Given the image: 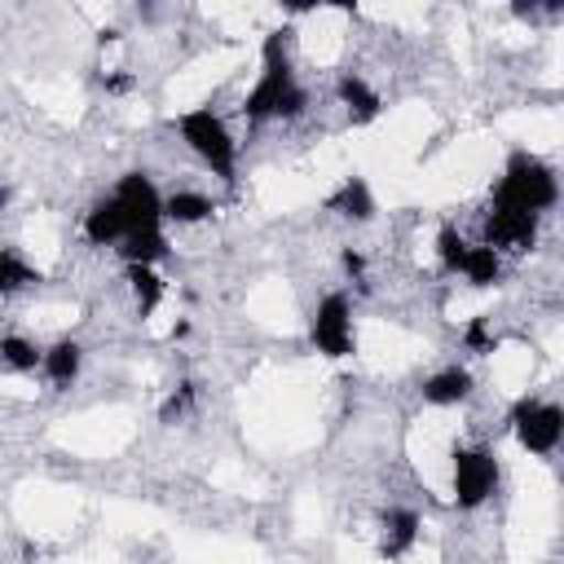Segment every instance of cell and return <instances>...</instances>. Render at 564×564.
<instances>
[{
	"label": "cell",
	"mask_w": 564,
	"mask_h": 564,
	"mask_svg": "<svg viewBox=\"0 0 564 564\" xmlns=\"http://www.w3.org/2000/svg\"><path fill=\"white\" fill-rule=\"evenodd\" d=\"M467 247H471V242H467L454 225H441V234H436V260H441V269H445V273H463Z\"/></svg>",
	"instance_id": "cell-21"
},
{
	"label": "cell",
	"mask_w": 564,
	"mask_h": 564,
	"mask_svg": "<svg viewBox=\"0 0 564 564\" xmlns=\"http://www.w3.org/2000/svg\"><path fill=\"white\" fill-rule=\"evenodd\" d=\"M176 132H181V141L225 181V185H234V167H238V145H234V137H229V128H225V119L212 110V106H198V110H185L181 119H176Z\"/></svg>",
	"instance_id": "cell-3"
},
{
	"label": "cell",
	"mask_w": 564,
	"mask_h": 564,
	"mask_svg": "<svg viewBox=\"0 0 564 564\" xmlns=\"http://www.w3.org/2000/svg\"><path fill=\"white\" fill-rule=\"evenodd\" d=\"M471 388H476L471 370H463V366H445V370H436V375L423 383V401H427V405H458V401L471 397Z\"/></svg>",
	"instance_id": "cell-11"
},
{
	"label": "cell",
	"mask_w": 564,
	"mask_h": 564,
	"mask_svg": "<svg viewBox=\"0 0 564 564\" xmlns=\"http://www.w3.org/2000/svg\"><path fill=\"white\" fill-rule=\"evenodd\" d=\"M326 207H330L335 216H344V220H370V216H375V194H370V185H366L361 176H348V181L326 198Z\"/></svg>",
	"instance_id": "cell-13"
},
{
	"label": "cell",
	"mask_w": 564,
	"mask_h": 564,
	"mask_svg": "<svg viewBox=\"0 0 564 564\" xmlns=\"http://www.w3.org/2000/svg\"><path fill=\"white\" fill-rule=\"evenodd\" d=\"M308 339L317 352L326 357H352L357 348V335H352V308H348V295L344 291H330L313 317H308Z\"/></svg>",
	"instance_id": "cell-6"
},
{
	"label": "cell",
	"mask_w": 564,
	"mask_h": 564,
	"mask_svg": "<svg viewBox=\"0 0 564 564\" xmlns=\"http://www.w3.org/2000/svg\"><path fill=\"white\" fill-rule=\"evenodd\" d=\"M0 361L9 366V370H35L40 361H44V348H35L31 339H22V335H4L0 339Z\"/></svg>",
	"instance_id": "cell-20"
},
{
	"label": "cell",
	"mask_w": 564,
	"mask_h": 564,
	"mask_svg": "<svg viewBox=\"0 0 564 564\" xmlns=\"http://www.w3.org/2000/svg\"><path fill=\"white\" fill-rule=\"evenodd\" d=\"M463 278H467L471 286H494V282L502 278V256H498L494 247H485V242L467 247V260H463Z\"/></svg>",
	"instance_id": "cell-18"
},
{
	"label": "cell",
	"mask_w": 564,
	"mask_h": 564,
	"mask_svg": "<svg viewBox=\"0 0 564 564\" xmlns=\"http://www.w3.org/2000/svg\"><path fill=\"white\" fill-rule=\"evenodd\" d=\"M480 234H485V247L494 251H529L538 242V216L516 207H489Z\"/></svg>",
	"instance_id": "cell-8"
},
{
	"label": "cell",
	"mask_w": 564,
	"mask_h": 564,
	"mask_svg": "<svg viewBox=\"0 0 564 564\" xmlns=\"http://www.w3.org/2000/svg\"><path fill=\"white\" fill-rule=\"evenodd\" d=\"M31 282H40V273H35L13 247L0 242V295H13V291H22V286H31Z\"/></svg>",
	"instance_id": "cell-19"
},
{
	"label": "cell",
	"mask_w": 564,
	"mask_h": 564,
	"mask_svg": "<svg viewBox=\"0 0 564 564\" xmlns=\"http://www.w3.org/2000/svg\"><path fill=\"white\" fill-rule=\"evenodd\" d=\"M463 339H467V348H476V352H489V348H494V344H489V330H485V322H480V317L467 326V335H463Z\"/></svg>",
	"instance_id": "cell-23"
},
{
	"label": "cell",
	"mask_w": 564,
	"mask_h": 564,
	"mask_svg": "<svg viewBox=\"0 0 564 564\" xmlns=\"http://www.w3.org/2000/svg\"><path fill=\"white\" fill-rule=\"evenodd\" d=\"M335 97L348 106V119H352V123H370V119L379 115V106H383L379 93H375L361 75H352V70H344V75L335 79Z\"/></svg>",
	"instance_id": "cell-10"
},
{
	"label": "cell",
	"mask_w": 564,
	"mask_h": 564,
	"mask_svg": "<svg viewBox=\"0 0 564 564\" xmlns=\"http://www.w3.org/2000/svg\"><path fill=\"white\" fill-rule=\"evenodd\" d=\"M189 401H194V388H189V383H185V388H181V392H172V397H167V401H163V410H159V419H163V423H172V419H176V414H181V410H185V405H189Z\"/></svg>",
	"instance_id": "cell-22"
},
{
	"label": "cell",
	"mask_w": 564,
	"mask_h": 564,
	"mask_svg": "<svg viewBox=\"0 0 564 564\" xmlns=\"http://www.w3.org/2000/svg\"><path fill=\"white\" fill-rule=\"evenodd\" d=\"M507 419H511L516 441H520L529 454H555V445H560V436H564V410H560L555 401L520 397Z\"/></svg>",
	"instance_id": "cell-4"
},
{
	"label": "cell",
	"mask_w": 564,
	"mask_h": 564,
	"mask_svg": "<svg viewBox=\"0 0 564 564\" xmlns=\"http://www.w3.org/2000/svg\"><path fill=\"white\" fill-rule=\"evenodd\" d=\"M9 207V185H0V212Z\"/></svg>",
	"instance_id": "cell-26"
},
{
	"label": "cell",
	"mask_w": 564,
	"mask_h": 564,
	"mask_svg": "<svg viewBox=\"0 0 564 564\" xmlns=\"http://www.w3.org/2000/svg\"><path fill=\"white\" fill-rule=\"evenodd\" d=\"M128 234H132V220L123 216V207L115 203V194H110V198H97V203L88 207V216H84V238H88L93 247H119Z\"/></svg>",
	"instance_id": "cell-9"
},
{
	"label": "cell",
	"mask_w": 564,
	"mask_h": 564,
	"mask_svg": "<svg viewBox=\"0 0 564 564\" xmlns=\"http://www.w3.org/2000/svg\"><path fill=\"white\" fill-rule=\"evenodd\" d=\"M106 88H110V93H128V88H132V79H128V75H110V79H106Z\"/></svg>",
	"instance_id": "cell-25"
},
{
	"label": "cell",
	"mask_w": 564,
	"mask_h": 564,
	"mask_svg": "<svg viewBox=\"0 0 564 564\" xmlns=\"http://www.w3.org/2000/svg\"><path fill=\"white\" fill-rule=\"evenodd\" d=\"M555 198H560L555 172L542 159L524 154V150H516L507 159V172L494 185V207H516V212H533V216L546 212V207H555Z\"/></svg>",
	"instance_id": "cell-2"
},
{
	"label": "cell",
	"mask_w": 564,
	"mask_h": 564,
	"mask_svg": "<svg viewBox=\"0 0 564 564\" xmlns=\"http://www.w3.org/2000/svg\"><path fill=\"white\" fill-rule=\"evenodd\" d=\"M212 212H216V203L207 194H198V189H176V194L163 198V220H176V225H198Z\"/></svg>",
	"instance_id": "cell-16"
},
{
	"label": "cell",
	"mask_w": 564,
	"mask_h": 564,
	"mask_svg": "<svg viewBox=\"0 0 564 564\" xmlns=\"http://www.w3.org/2000/svg\"><path fill=\"white\" fill-rule=\"evenodd\" d=\"M119 256H123L128 264H154V260H163V256H167L163 225H141V229H132V234L119 242Z\"/></svg>",
	"instance_id": "cell-15"
},
{
	"label": "cell",
	"mask_w": 564,
	"mask_h": 564,
	"mask_svg": "<svg viewBox=\"0 0 564 564\" xmlns=\"http://www.w3.org/2000/svg\"><path fill=\"white\" fill-rule=\"evenodd\" d=\"M339 264H344V269H348V273H352V278H357V273H361V269H366V256H361V251H352V247H348V251H344V256H339Z\"/></svg>",
	"instance_id": "cell-24"
},
{
	"label": "cell",
	"mask_w": 564,
	"mask_h": 564,
	"mask_svg": "<svg viewBox=\"0 0 564 564\" xmlns=\"http://www.w3.org/2000/svg\"><path fill=\"white\" fill-rule=\"evenodd\" d=\"M449 480H454V502L463 511L480 507L498 489V458H494V449H480V445L467 449V445H458L454 449V463H449Z\"/></svg>",
	"instance_id": "cell-5"
},
{
	"label": "cell",
	"mask_w": 564,
	"mask_h": 564,
	"mask_svg": "<svg viewBox=\"0 0 564 564\" xmlns=\"http://www.w3.org/2000/svg\"><path fill=\"white\" fill-rule=\"evenodd\" d=\"M286 26L282 31H269L264 35V48H260V79L251 84V93L242 97V115L251 123L260 119H295L308 97L304 88L295 84V70H291V57H286Z\"/></svg>",
	"instance_id": "cell-1"
},
{
	"label": "cell",
	"mask_w": 564,
	"mask_h": 564,
	"mask_svg": "<svg viewBox=\"0 0 564 564\" xmlns=\"http://www.w3.org/2000/svg\"><path fill=\"white\" fill-rule=\"evenodd\" d=\"M414 542H419V516H414V511H388V516H383L379 555H383V560H401Z\"/></svg>",
	"instance_id": "cell-14"
},
{
	"label": "cell",
	"mask_w": 564,
	"mask_h": 564,
	"mask_svg": "<svg viewBox=\"0 0 564 564\" xmlns=\"http://www.w3.org/2000/svg\"><path fill=\"white\" fill-rule=\"evenodd\" d=\"M128 291L141 317H150L163 304V278L154 273V264H128Z\"/></svg>",
	"instance_id": "cell-17"
},
{
	"label": "cell",
	"mask_w": 564,
	"mask_h": 564,
	"mask_svg": "<svg viewBox=\"0 0 564 564\" xmlns=\"http://www.w3.org/2000/svg\"><path fill=\"white\" fill-rule=\"evenodd\" d=\"M79 366H84V348H79L75 339L48 344V348H44V361H40V370H44L48 383H57V388H70V383L79 379Z\"/></svg>",
	"instance_id": "cell-12"
},
{
	"label": "cell",
	"mask_w": 564,
	"mask_h": 564,
	"mask_svg": "<svg viewBox=\"0 0 564 564\" xmlns=\"http://www.w3.org/2000/svg\"><path fill=\"white\" fill-rule=\"evenodd\" d=\"M115 203L123 207V216L132 220V229H141V225H159V220H163V194L154 189L150 172H141V167H132V172L119 176V185H115Z\"/></svg>",
	"instance_id": "cell-7"
}]
</instances>
